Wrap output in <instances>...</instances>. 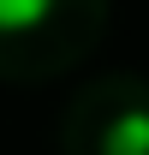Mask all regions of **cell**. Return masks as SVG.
Returning a JSON list of instances; mask_svg holds the SVG:
<instances>
[{"label":"cell","mask_w":149,"mask_h":155,"mask_svg":"<svg viewBox=\"0 0 149 155\" xmlns=\"http://www.w3.org/2000/svg\"><path fill=\"white\" fill-rule=\"evenodd\" d=\"M54 12V0H0V30H36L42 18Z\"/></svg>","instance_id":"2"},{"label":"cell","mask_w":149,"mask_h":155,"mask_svg":"<svg viewBox=\"0 0 149 155\" xmlns=\"http://www.w3.org/2000/svg\"><path fill=\"white\" fill-rule=\"evenodd\" d=\"M101 155H149V107H125L101 131Z\"/></svg>","instance_id":"1"}]
</instances>
